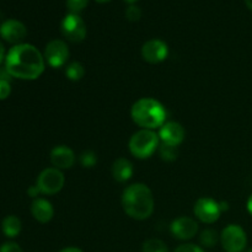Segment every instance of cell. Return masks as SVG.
<instances>
[{"instance_id":"obj_1","label":"cell","mask_w":252,"mask_h":252,"mask_svg":"<svg viewBox=\"0 0 252 252\" xmlns=\"http://www.w3.org/2000/svg\"><path fill=\"white\" fill-rule=\"evenodd\" d=\"M46 68L44 56L30 43L16 44L5 57V69L12 78L36 80Z\"/></svg>"},{"instance_id":"obj_2","label":"cell","mask_w":252,"mask_h":252,"mask_svg":"<svg viewBox=\"0 0 252 252\" xmlns=\"http://www.w3.org/2000/svg\"><path fill=\"white\" fill-rule=\"evenodd\" d=\"M122 207L125 213L135 220H145L154 212L155 201L147 185L133 184L123 191Z\"/></svg>"},{"instance_id":"obj_3","label":"cell","mask_w":252,"mask_h":252,"mask_svg":"<svg viewBox=\"0 0 252 252\" xmlns=\"http://www.w3.org/2000/svg\"><path fill=\"white\" fill-rule=\"evenodd\" d=\"M130 117L142 129L154 130L165 125L166 110L158 100L152 97L139 98L130 108Z\"/></svg>"},{"instance_id":"obj_4","label":"cell","mask_w":252,"mask_h":252,"mask_svg":"<svg viewBox=\"0 0 252 252\" xmlns=\"http://www.w3.org/2000/svg\"><path fill=\"white\" fill-rule=\"evenodd\" d=\"M160 138L158 133L150 129H140L130 137L128 148L137 159H148L159 148Z\"/></svg>"},{"instance_id":"obj_5","label":"cell","mask_w":252,"mask_h":252,"mask_svg":"<svg viewBox=\"0 0 252 252\" xmlns=\"http://www.w3.org/2000/svg\"><path fill=\"white\" fill-rule=\"evenodd\" d=\"M228 209V204L224 202H217L216 199L203 197L194 203L193 213L199 221L206 224H213L220 218V214Z\"/></svg>"},{"instance_id":"obj_6","label":"cell","mask_w":252,"mask_h":252,"mask_svg":"<svg viewBox=\"0 0 252 252\" xmlns=\"http://www.w3.org/2000/svg\"><path fill=\"white\" fill-rule=\"evenodd\" d=\"M65 184V177L62 170L56 167H47L37 177L36 186L39 193L53 196L62 191Z\"/></svg>"},{"instance_id":"obj_7","label":"cell","mask_w":252,"mask_h":252,"mask_svg":"<svg viewBox=\"0 0 252 252\" xmlns=\"http://www.w3.org/2000/svg\"><path fill=\"white\" fill-rule=\"evenodd\" d=\"M220 244L226 252H243L248 244V236L240 225L230 224L221 231Z\"/></svg>"},{"instance_id":"obj_8","label":"cell","mask_w":252,"mask_h":252,"mask_svg":"<svg viewBox=\"0 0 252 252\" xmlns=\"http://www.w3.org/2000/svg\"><path fill=\"white\" fill-rule=\"evenodd\" d=\"M62 33L68 41L74 42V43H79V42L84 41L86 37V25L84 20L79 16L78 14H70L66 15L63 19L61 25Z\"/></svg>"},{"instance_id":"obj_9","label":"cell","mask_w":252,"mask_h":252,"mask_svg":"<svg viewBox=\"0 0 252 252\" xmlns=\"http://www.w3.org/2000/svg\"><path fill=\"white\" fill-rule=\"evenodd\" d=\"M68 44L62 39H52L44 49V61L52 68H61L68 62Z\"/></svg>"},{"instance_id":"obj_10","label":"cell","mask_w":252,"mask_h":252,"mask_svg":"<svg viewBox=\"0 0 252 252\" xmlns=\"http://www.w3.org/2000/svg\"><path fill=\"white\" fill-rule=\"evenodd\" d=\"M169 56V47L161 39H150L142 47V57L150 64H159L164 62Z\"/></svg>"},{"instance_id":"obj_11","label":"cell","mask_w":252,"mask_h":252,"mask_svg":"<svg viewBox=\"0 0 252 252\" xmlns=\"http://www.w3.org/2000/svg\"><path fill=\"white\" fill-rule=\"evenodd\" d=\"M0 36L6 42L16 46L21 44L22 41L26 38L27 29L19 20L9 19L0 25Z\"/></svg>"},{"instance_id":"obj_12","label":"cell","mask_w":252,"mask_h":252,"mask_svg":"<svg viewBox=\"0 0 252 252\" xmlns=\"http://www.w3.org/2000/svg\"><path fill=\"white\" fill-rule=\"evenodd\" d=\"M159 138L162 144L179 147L185 140V128L177 122H165L164 126L159 128Z\"/></svg>"},{"instance_id":"obj_13","label":"cell","mask_w":252,"mask_h":252,"mask_svg":"<svg viewBox=\"0 0 252 252\" xmlns=\"http://www.w3.org/2000/svg\"><path fill=\"white\" fill-rule=\"evenodd\" d=\"M170 231L179 240H189L198 231V224L189 217H180L170 225Z\"/></svg>"},{"instance_id":"obj_14","label":"cell","mask_w":252,"mask_h":252,"mask_svg":"<svg viewBox=\"0 0 252 252\" xmlns=\"http://www.w3.org/2000/svg\"><path fill=\"white\" fill-rule=\"evenodd\" d=\"M53 167L59 170L71 169L75 164V154L73 150L66 145H57L52 149L51 155H49Z\"/></svg>"},{"instance_id":"obj_15","label":"cell","mask_w":252,"mask_h":252,"mask_svg":"<svg viewBox=\"0 0 252 252\" xmlns=\"http://www.w3.org/2000/svg\"><path fill=\"white\" fill-rule=\"evenodd\" d=\"M31 213L37 221L46 224L53 218L54 208L51 202H48L47 199L36 198L31 204Z\"/></svg>"},{"instance_id":"obj_16","label":"cell","mask_w":252,"mask_h":252,"mask_svg":"<svg viewBox=\"0 0 252 252\" xmlns=\"http://www.w3.org/2000/svg\"><path fill=\"white\" fill-rule=\"evenodd\" d=\"M133 164L128 159L120 158L112 165V176L117 182H127L133 176Z\"/></svg>"},{"instance_id":"obj_17","label":"cell","mask_w":252,"mask_h":252,"mask_svg":"<svg viewBox=\"0 0 252 252\" xmlns=\"http://www.w3.org/2000/svg\"><path fill=\"white\" fill-rule=\"evenodd\" d=\"M21 220L16 216H7L1 223L2 233L7 238H16L21 231Z\"/></svg>"},{"instance_id":"obj_18","label":"cell","mask_w":252,"mask_h":252,"mask_svg":"<svg viewBox=\"0 0 252 252\" xmlns=\"http://www.w3.org/2000/svg\"><path fill=\"white\" fill-rule=\"evenodd\" d=\"M65 75L70 81H80L85 75V68L79 62H71L66 65Z\"/></svg>"},{"instance_id":"obj_19","label":"cell","mask_w":252,"mask_h":252,"mask_svg":"<svg viewBox=\"0 0 252 252\" xmlns=\"http://www.w3.org/2000/svg\"><path fill=\"white\" fill-rule=\"evenodd\" d=\"M218 240H220V236H218V233L213 229H206L199 236V241L204 248H213L214 245H217Z\"/></svg>"},{"instance_id":"obj_20","label":"cell","mask_w":252,"mask_h":252,"mask_svg":"<svg viewBox=\"0 0 252 252\" xmlns=\"http://www.w3.org/2000/svg\"><path fill=\"white\" fill-rule=\"evenodd\" d=\"M143 252H169L164 241L159 239H149L143 244Z\"/></svg>"},{"instance_id":"obj_21","label":"cell","mask_w":252,"mask_h":252,"mask_svg":"<svg viewBox=\"0 0 252 252\" xmlns=\"http://www.w3.org/2000/svg\"><path fill=\"white\" fill-rule=\"evenodd\" d=\"M79 161H80L83 167L90 169V167H94L96 165V162H97V157H96L95 153L91 152V150H85V152L81 153L80 157H79Z\"/></svg>"},{"instance_id":"obj_22","label":"cell","mask_w":252,"mask_h":252,"mask_svg":"<svg viewBox=\"0 0 252 252\" xmlns=\"http://www.w3.org/2000/svg\"><path fill=\"white\" fill-rule=\"evenodd\" d=\"M160 157H161L162 160L165 161H174V160L177 159V148L171 147V145L162 144L159 149Z\"/></svg>"},{"instance_id":"obj_23","label":"cell","mask_w":252,"mask_h":252,"mask_svg":"<svg viewBox=\"0 0 252 252\" xmlns=\"http://www.w3.org/2000/svg\"><path fill=\"white\" fill-rule=\"evenodd\" d=\"M126 17H127L129 21H138V20L142 17V10L139 6L134 4H130L129 6L126 10Z\"/></svg>"},{"instance_id":"obj_24","label":"cell","mask_w":252,"mask_h":252,"mask_svg":"<svg viewBox=\"0 0 252 252\" xmlns=\"http://www.w3.org/2000/svg\"><path fill=\"white\" fill-rule=\"evenodd\" d=\"M88 2L89 0H66V6L70 10V12L78 14L88 5Z\"/></svg>"},{"instance_id":"obj_25","label":"cell","mask_w":252,"mask_h":252,"mask_svg":"<svg viewBox=\"0 0 252 252\" xmlns=\"http://www.w3.org/2000/svg\"><path fill=\"white\" fill-rule=\"evenodd\" d=\"M11 94V86L6 80H0V100H5Z\"/></svg>"},{"instance_id":"obj_26","label":"cell","mask_w":252,"mask_h":252,"mask_svg":"<svg viewBox=\"0 0 252 252\" xmlns=\"http://www.w3.org/2000/svg\"><path fill=\"white\" fill-rule=\"evenodd\" d=\"M175 252H204V251L201 246L194 245V244H184V245H180L179 248L175 250Z\"/></svg>"},{"instance_id":"obj_27","label":"cell","mask_w":252,"mask_h":252,"mask_svg":"<svg viewBox=\"0 0 252 252\" xmlns=\"http://www.w3.org/2000/svg\"><path fill=\"white\" fill-rule=\"evenodd\" d=\"M0 252H24L16 243H5L0 248Z\"/></svg>"},{"instance_id":"obj_28","label":"cell","mask_w":252,"mask_h":252,"mask_svg":"<svg viewBox=\"0 0 252 252\" xmlns=\"http://www.w3.org/2000/svg\"><path fill=\"white\" fill-rule=\"evenodd\" d=\"M27 193H29L30 197H37L38 196L39 191H38V189H37L36 185H34V186H31L29 189H27Z\"/></svg>"},{"instance_id":"obj_29","label":"cell","mask_w":252,"mask_h":252,"mask_svg":"<svg viewBox=\"0 0 252 252\" xmlns=\"http://www.w3.org/2000/svg\"><path fill=\"white\" fill-rule=\"evenodd\" d=\"M5 48H4V44L1 43V42H0V63H1L2 61H4L5 59Z\"/></svg>"},{"instance_id":"obj_30","label":"cell","mask_w":252,"mask_h":252,"mask_svg":"<svg viewBox=\"0 0 252 252\" xmlns=\"http://www.w3.org/2000/svg\"><path fill=\"white\" fill-rule=\"evenodd\" d=\"M61 252H83V250H80V249H78V248H65V249H63Z\"/></svg>"},{"instance_id":"obj_31","label":"cell","mask_w":252,"mask_h":252,"mask_svg":"<svg viewBox=\"0 0 252 252\" xmlns=\"http://www.w3.org/2000/svg\"><path fill=\"white\" fill-rule=\"evenodd\" d=\"M248 212L252 216V193L248 199Z\"/></svg>"},{"instance_id":"obj_32","label":"cell","mask_w":252,"mask_h":252,"mask_svg":"<svg viewBox=\"0 0 252 252\" xmlns=\"http://www.w3.org/2000/svg\"><path fill=\"white\" fill-rule=\"evenodd\" d=\"M245 2H246V5H248L249 9L252 10V0H245Z\"/></svg>"},{"instance_id":"obj_33","label":"cell","mask_w":252,"mask_h":252,"mask_svg":"<svg viewBox=\"0 0 252 252\" xmlns=\"http://www.w3.org/2000/svg\"><path fill=\"white\" fill-rule=\"evenodd\" d=\"M126 1L130 2V4H133V2H135V1H137V0H126Z\"/></svg>"},{"instance_id":"obj_34","label":"cell","mask_w":252,"mask_h":252,"mask_svg":"<svg viewBox=\"0 0 252 252\" xmlns=\"http://www.w3.org/2000/svg\"><path fill=\"white\" fill-rule=\"evenodd\" d=\"M98 2H106V1H110V0H97Z\"/></svg>"},{"instance_id":"obj_35","label":"cell","mask_w":252,"mask_h":252,"mask_svg":"<svg viewBox=\"0 0 252 252\" xmlns=\"http://www.w3.org/2000/svg\"><path fill=\"white\" fill-rule=\"evenodd\" d=\"M246 252H252V249H250V250H248Z\"/></svg>"}]
</instances>
